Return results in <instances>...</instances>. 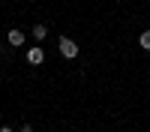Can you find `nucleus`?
Segmentation results:
<instances>
[{"instance_id":"obj_1","label":"nucleus","mask_w":150,"mask_h":132,"mask_svg":"<svg viewBox=\"0 0 150 132\" xmlns=\"http://www.w3.org/2000/svg\"><path fill=\"white\" fill-rule=\"evenodd\" d=\"M57 51L63 54L66 60H75V57H78V45H75V39H69V36H63V39L57 42Z\"/></svg>"},{"instance_id":"obj_2","label":"nucleus","mask_w":150,"mask_h":132,"mask_svg":"<svg viewBox=\"0 0 150 132\" xmlns=\"http://www.w3.org/2000/svg\"><path fill=\"white\" fill-rule=\"evenodd\" d=\"M24 57H27V63H30V66H42V63H45V51H42L39 45H33Z\"/></svg>"},{"instance_id":"obj_3","label":"nucleus","mask_w":150,"mask_h":132,"mask_svg":"<svg viewBox=\"0 0 150 132\" xmlns=\"http://www.w3.org/2000/svg\"><path fill=\"white\" fill-rule=\"evenodd\" d=\"M6 42H9L12 48H18V45H24V33H21V30H15V27H12V30L6 33Z\"/></svg>"},{"instance_id":"obj_4","label":"nucleus","mask_w":150,"mask_h":132,"mask_svg":"<svg viewBox=\"0 0 150 132\" xmlns=\"http://www.w3.org/2000/svg\"><path fill=\"white\" fill-rule=\"evenodd\" d=\"M45 36H48V27H45V24H33V39H36V42H42Z\"/></svg>"},{"instance_id":"obj_5","label":"nucleus","mask_w":150,"mask_h":132,"mask_svg":"<svg viewBox=\"0 0 150 132\" xmlns=\"http://www.w3.org/2000/svg\"><path fill=\"white\" fill-rule=\"evenodd\" d=\"M138 45L144 48V51H150V30H141V36H138Z\"/></svg>"},{"instance_id":"obj_6","label":"nucleus","mask_w":150,"mask_h":132,"mask_svg":"<svg viewBox=\"0 0 150 132\" xmlns=\"http://www.w3.org/2000/svg\"><path fill=\"white\" fill-rule=\"evenodd\" d=\"M18 132H33V126H30V123H24V126H21Z\"/></svg>"},{"instance_id":"obj_7","label":"nucleus","mask_w":150,"mask_h":132,"mask_svg":"<svg viewBox=\"0 0 150 132\" xmlns=\"http://www.w3.org/2000/svg\"><path fill=\"white\" fill-rule=\"evenodd\" d=\"M0 132H15V129H12V126H0Z\"/></svg>"}]
</instances>
